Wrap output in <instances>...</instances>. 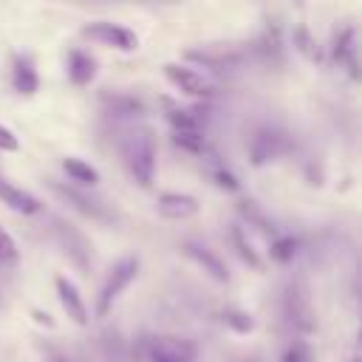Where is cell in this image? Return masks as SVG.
Instances as JSON below:
<instances>
[{
  "mask_svg": "<svg viewBox=\"0 0 362 362\" xmlns=\"http://www.w3.org/2000/svg\"><path fill=\"white\" fill-rule=\"evenodd\" d=\"M297 252H300L297 238H291V235H274L272 238V257L277 263H291Z\"/></svg>",
  "mask_w": 362,
  "mask_h": 362,
  "instance_id": "cell-21",
  "label": "cell"
},
{
  "mask_svg": "<svg viewBox=\"0 0 362 362\" xmlns=\"http://www.w3.org/2000/svg\"><path fill=\"white\" fill-rule=\"evenodd\" d=\"M232 243H235V249H238V255H240L243 263H249L252 269H260V257H257V252L252 249V243L246 240L243 226H232Z\"/></svg>",
  "mask_w": 362,
  "mask_h": 362,
  "instance_id": "cell-23",
  "label": "cell"
},
{
  "mask_svg": "<svg viewBox=\"0 0 362 362\" xmlns=\"http://www.w3.org/2000/svg\"><path fill=\"white\" fill-rule=\"evenodd\" d=\"M139 274V257H122L119 263H113V269L107 272L99 297H96V317H107L113 303L122 297V291L136 280Z\"/></svg>",
  "mask_w": 362,
  "mask_h": 362,
  "instance_id": "cell-3",
  "label": "cell"
},
{
  "mask_svg": "<svg viewBox=\"0 0 362 362\" xmlns=\"http://www.w3.org/2000/svg\"><path fill=\"white\" fill-rule=\"evenodd\" d=\"M51 189H54L59 198H65L74 209H79L82 215H88L90 221L113 223V218H116V215L107 209L105 201H99V198H93V195H85V192H79L76 187H65V184H59V181H51Z\"/></svg>",
  "mask_w": 362,
  "mask_h": 362,
  "instance_id": "cell-8",
  "label": "cell"
},
{
  "mask_svg": "<svg viewBox=\"0 0 362 362\" xmlns=\"http://www.w3.org/2000/svg\"><path fill=\"white\" fill-rule=\"evenodd\" d=\"M223 322H226L235 334H252V331H255V320H252V314L243 311V308H226V311H223Z\"/></svg>",
  "mask_w": 362,
  "mask_h": 362,
  "instance_id": "cell-24",
  "label": "cell"
},
{
  "mask_svg": "<svg viewBox=\"0 0 362 362\" xmlns=\"http://www.w3.org/2000/svg\"><path fill=\"white\" fill-rule=\"evenodd\" d=\"M311 359H314V356H311V345L303 342V339L291 342V345L286 348V354H283V362H311Z\"/></svg>",
  "mask_w": 362,
  "mask_h": 362,
  "instance_id": "cell-26",
  "label": "cell"
},
{
  "mask_svg": "<svg viewBox=\"0 0 362 362\" xmlns=\"http://www.w3.org/2000/svg\"><path fill=\"white\" fill-rule=\"evenodd\" d=\"M181 252H184L198 269H204L215 283H229V269H226V263H223L221 255H218L215 249H209L206 243H201V240H184V243H181Z\"/></svg>",
  "mask_w": 362,
  "mask_h": 362,
  "instance_id": "cell-9",
  "label": "cell"
},
{
  "mask_svg": "<svg viewBox=\"0 0 362 362\" xmlns=\"http://www.w3.org/2000/svg\"><path fill=\"white\" fill-rule=\"evenodd\" d=\"M34 320H37L40 325H45V328H54V320H51L48 314H42L40 308H34Z\"/></svg>",
  "mask_w": 362,
  "mask_h": 362,
  "instance_id": "cell-31",
  "label": "cell"
},
{
  "mask_svg": "<svg viewBox=\"0 0 362 362\" xmlns=\"http://www.w3.org/2000/svg\"><path fill=\"white\" fill-rule=\"evenodd\" d=\"M62 170H65V175H68L74 184H79V187H96V184H99V170H96L90 161L79 158V156H65V158H62Z\"/></svg>",
  "mask_w": 362,
  "mask_h": 362,
  "instance_id": "cell-16",
  "label": "cell"
},
{
  "mask_svg": "<svg viewBox=\"0 0 362 362\" xmlns=\"http://www.w3.org/2000/svg\"><path fill=\"white\" fill-rule=\"evenodd\" d=\"M187 59H195V62L212 65V68H226V65L238 62L235 54H212V51H187Z\"/></svg>",
  "mask_w": 362,
  "mask_h": 362,
  "instance_id": "cell-25",
  "label": "cell"
},
{
  "mask_svg": "<svg viewBox=\"0 0 362 362\" xmlns=\"http://www.w3.org/2000/svg\"><path fill=\"white\" fill-rule=\"evenodd\" d=\"M164 76L187 96H209L212 85L204 79V74H198L195 68L184 65V62H167L164 65Z\"/></svg>",
  "mask_w": 362,
  "mask_h": 362,
  "instance_id": "cell-10",
  "label": "cell"
},
{
  "mask_svg": "<svg viewBox=\"0 0 362 362\" xmlns=\"http://www.w3.org/2000/svg\"><path fill=\"white\" fill-rule=\"evenodd\" d=\"M291 40H294V48H297L308 62H320V59H322V51H320V45H317V40L311 37V31H308L303 23H300V25H294Z\"/></svg>",
  "mask_w": 362,
  "mask_h": 362,
  "instance_id": "cell-18",
  "label": "cell"
},
{
  "mask_svg": "<svg viewBox=\"0 0 362 362\" xmlns=\"http://www.w3.org/2000/svg\"><path fill=\"white\" fill-rule=\"evenodd\" d=\"M82 37H88L99 45L116 48V51H136L139 48V34L119 25V23H110V20H96V23L82 25Z\"/></svg>",
  "mask_w": 362,
  "mask_h": 362,
  "instance_id": "cell-6",
  "label": "cell"
},
{
  "mask_svg": "<svg viewBox=\"0 0 362 362\" xmlns=\"http://www.w3.org/2000/svg\"><path fill=\"white\" fill-rule=\"evenodd\" d=\"M59 362H62V359H59Z\"/></svg>",
  "mask_w": 362,
  "mask_h": 362,
  "instance_id": "cell-32",
  "label": "cell"
},
{
  "mask_svg": "<svg viewBox=\"0 0 362 362\" xmlns=\"http://www.w3.org/2000/svg\"><path fill=\"white\" fill-rule=\"evenodd\" d=\"M11 88L20 96H34L40 88V76L34 68V57L31 54H17L11 62Z\"/></svg>",
  "mask_w": 362,
  "mask_h": 362,
  "instance_id": "cell-13",
  "label": "cell"
},
{
  "mask_svg": "<svg viewBox=\"0 0 362 362\" xmlns=\"http://www.w3.org/2000/svg\"><path fill=\"white\" fill-rule=\"evenodd\" d=\"M93 76H96V59H93L88 51L74 48V51L68 54V79H71L76 88H85V85L93 82Z\"/></svg>",
  "mask_w": 362,
  "mask_h": 362,
  "instance_id": "cell-15",
  "label": "cell"
},
{
  "mask_svg": "<svg viewBox=\"0 0 362 362\" xmlns=\"http://www.w3.org/2000/svg\"><path fill=\"white\" fill-rule=\"evenodd\" d=\"M136 356L141 362H195L198 345L184 337H141Z\"/></svg>",
  "mask_w": 362,
  "mask_h": 362,
  "instance_id": "cell-2",
  "label": "cell"
},
{
  "mask_svg": "<svg viewBox=\"0 0 362 362\" xmlns=\"http://www.w3.org/2000/svg\"><path fill=\"white\" fill-rule=\"evenodd\" d=\"M0 201H3L8 209L23 212V215H37V212L42 209V201H40L34 192H28V189H23V187L6 181V178H0Z\"/></svg>",
  "mask_w": 362,
  "mask_h": 362,
  "instance_id": "cell-14",
  "label": "cell"
},
{
  "mask_svg": "<svg viewBox=\"0 0 362 362\" xmlns=\"http://www.w3.org/2000/svg\"><path fill=\"white\" fill-rule=\"evenodd\" d=\"M54 240L57 246L65 252V257L79 269V272H88L90 263H93V249H90V240L68 221L62 218H54Z\"/></svg>",
  "mask_w": 362,
  "mask_h": 362,
  "instance_id": "cell-4",
  "label": "cell"
},
{
  "mask_svg": "<svg viewBox=\"0 0 362 362\" xmlns=\"http://www.w3.org/2000/svg\"><path fill=\"white\" fill-rule=\"evenodd\" d=\"M105 102L110 105V113L116 116H139L144 110V105L130 93H113V96H105Z\"/></svg>",
  "mask_w": 362,
  "mask_h": 362,
  "instance_id": "cell-20",
  "label": "cell"
},
{
  "mask_svg": "<svg viewBox=\"0 0 362 362\" xmlns=\"http://www.w3.org/2000/svg\"><path fill=\"white\" fill-rule=\"evenodd\" d=\"M238 209H240V215L249 221V226H255V229H260L263 235H269V238H274L277 232H274V223L263 215V209L255 204V201H240L238 204Z\"/></svg>",
  "mask_w": 362,
  "mask_h": 362,
  "instance_id": "cell-19",
  "label": "cell"
},
{
  "mask_svg": "<svg viewBox=\"0 0 362 362\" xmlns=\"http://www.w3.org/2000/svg\"><path fill=\"white\" fill-rule=\"evenodd\" d=\"M14 150H20V139L6 124H0V153H14Z\"/></svg>",
  "mask_w": 362,
  "mask_h": 362,
  "instance_id": "cell-29",
  "label": "cell"
},
{
  "mask_svg": "<svg viewBox=\"0 0 362 362\" xmlns=\"http://www.w3.org/2000/svg\"><path fill=\"white\" fill-rule=\"evenodd\" d=\"M173 141L181 150H189V153H201L204 150V136L201 133H173Z\"/></svg>",
  "mask_w": 362,
  "mask_h": 362,
  "instance_id": "cell-27",
  "label": "cell"
},
{
  "mask_svg": "<svg viewBox=\"0 0 362 362\" xmlns=\"http://www.w3.org/2000/svg\"><path fill=\"white\" fill-rule=\"evenodd\" d=\"M156 209H158V215L167 218V221H187V218L198 215L201 204H198V198L189 195V192H161V195L156 198Z\"/></svg>",
  "mask_w": 362,
  "mask_h": 362,
  "instance_id": "cell-11",
  "label": "cell"
},
{
  "mask_svg": "<svg viewBox=\"0 0 362 362\" xmlns=\"http://www.w3.org/2000/svg\"><path fill=\"white\" fill-rule=\"evenodd\" d=\"M334 57L339 65L348 68L351 76H356V31L354 28H342L334 40Z\"/></svg>",
  "mask_w": 362,
  "mask_h": 362,
  "instance_id": "cell-17",
  "label": "cell"
},
{
  "mask_svg": "<svg viewBox=\"0 0 362 362\" xmlns=\"http://www.w3.org/2000/svg\"><path fill=\"white\" fill-rule=\"evenodd\" d=\"M17 260V243L14 238L0 226V263H14Z\"/></svg>",
  "mask_w": 362,
  "mask_h": 362,
  "instance_id": "cell-28",
  "label": "cell"
},
{
  "mask_svg": "<svg viewBox=\"0 0 362 362\" xmlns=\"http://www.w3.org/2000/svg\"><path fill=\"white\" fill-rule=\"evenodd\" d=\"M283 314H286V320H288L297 331H303V334L314 331L317 320H314L308 286H305L303 280H291V283L286 286V291H283Z\"/></svg>",
  "mask_w": 362,
  "mask_h": 362,
  "instance_id": "cell-5",
  "label": "cell"
},
{
  "mask_svg": "<svg viewBox=\"0 0 362 362\" xmlns=\"http://www.w3.org/2000/svg\"><path fill=\"white\" fill-rule=\"evenodd\" d=\"M122 158L133 181L150 189L156 181V133L150 127H133L122 139Z\"/></svg>",
  "mask_w": 362,
  "mask_h": 362,
  "instance_id": "cell-1",
  "label": "cell"
},
{
  "mask_svg": "<svg viewBox=\"0 0 362 362\" xmlns=\"http://www.w3.org/2000/svg\"><path fill=\"white\" fill-rule=\"evenodd\" d=\"M212 178H215V184H218L221 189H229V192H235V189H238L235 175H232V173H226V170H215V173H212Z\"/></svg>",
  "mask_w": 362,
  "mask_h": 362,
  "instance_id": "cell-30",
  "label": "cell"
},
{
  "mask_svg": "<svg viewBox=\"0 0 362 362\" xmlns=\"http://www.w3.org/2000/svg\"><path fill=\"white\" fill-rule=\"evenodd\" d=\"M54 288H57L59 305H62V311L68 314V320L76 322V325H88V305H85V300H82L76 283L68 280L65 274H59V277L54 280Z\"/></svg>",
  "mask_w": 362,
  "mask_h": 362,
  "instance_id": "cell-12",
  "label": "cell"
},
{
  "mask_svg": "<svg viewBox=\"0 0 362 362\" xmlns=\"http://www.w3.org/2000/svg\"><path fill=\"white\" fill-rule=\"evenodd\" d=\"M167 122L173 124L175 133H201V124H198V119H195L189 110L170 107V110H167Z\"/></svg>",
  "mask_w": 362,
  "mask_h": 362,
  "instance_id": "cell-22",
  "label": "cell"
},
{
  "mask_svg": "<svg viewBox=\"0 0 362 362\" xmlns=\"http://www.w3.org/2000/svg\"><path fill=\"white\" fill-rule=\"evenodd\" d=\"M283 150H286V136L280 130L269 127V124L257 127L252 133V139H249V158H252L255 167H263V164L280 158Z\"/></svg>",
  "mask_w": 362,
  "mask_h": 362,
  "instance_id": "cell-7",
  "label": "cell"
}]
</instances>
